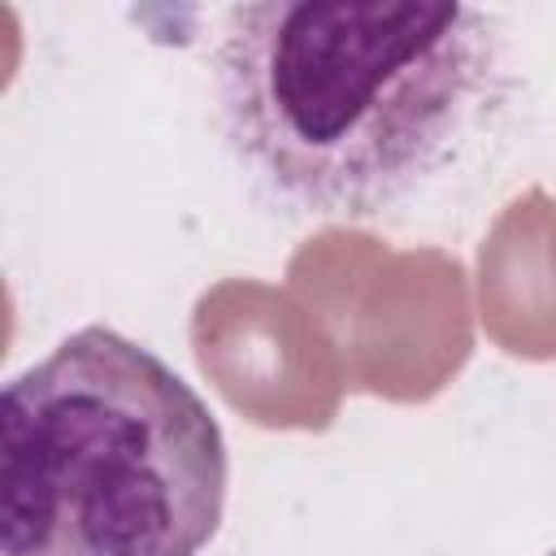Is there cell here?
<instances>
[{"label": "cell", "instance_id": "1", "mask_svg": "<svg viewBox=\"0 0 556 556\" xmlns=\"http://www.w3.org/2000/svg\"><path fill=\"white\" fill-rule=\"evenodd\" d=\"M508 87L469 4H235L213 48L226 143L282 204L374 217L434 182Z\"/></svg>", "mask_w": 556, "mask_h": 556}, {"label": "cell", "instance_id": "2", "mask_svg": "<svg viewBox=\"0 0 556 556\" xmlns=\"http://www.w3.org/2000/svg\"><path fill=\"white\" fill-rule=\"evenodd\" d=\"M213 408L152 348L83 326L0 400L4 556H200L226 513Z\"/></svg>", "mask_w": 556, "mask_h": 556}]
</instances>
